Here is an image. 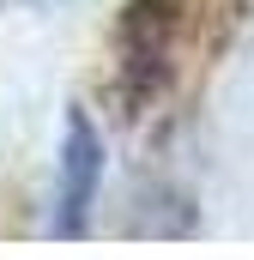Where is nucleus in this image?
I'll return each instance as SVG.
<instances>
[{
  "label": "nucleus",
  "mask_w": 254,
  "mask_h": 260,
  "mask_svg": "<svg viewBox=\"0 0 254 260\" xmlns=\"http://www.w3.org/2000/svg\"><path fill=\"white\" fill-rule=\"evenodd\" d=\"M103 188V133L85 109L67 115L61 133V176H55V236H85Z\"/></svg>",
  "instance_id": "1"
}]
</instances>
